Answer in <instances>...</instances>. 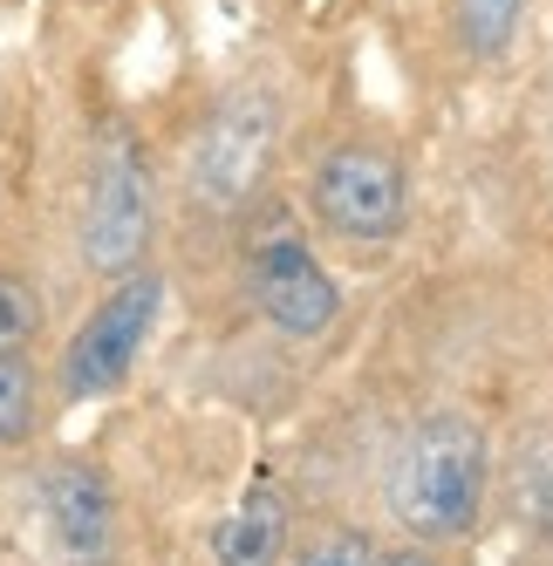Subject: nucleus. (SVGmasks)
Returning <instances> with one entry per match:
<instances>
[{"label":"nucleus","instance_id":"nucleus-10","mask_svg":"<svg viewBox=\"0 0 553 566\" xmlns=\"http://www.w3.org/2000/svg\"><path fill=\"white\" fill-rule=\"evenodd\" d=\"M42 321H49L42 287H34L28 273L0 266V355H28L34 342H42Z\"/></svg>","mask_w":553,"mask_h":566},{"label":"nucleus","instance_id":"nucleus-14","mask_svg":"<svg viewBox=\"0 0 553 566\" xmlns=\"http://www.w3.org/2000/svg\"><path fill=\"white\" fill-rule=\"evenodd\" d=\"M383 566H445V559H430V553H424V546H404V553H389V559H383Z\"/></svg>","mask_w":553,"mask_h":566},{"label":"nucleus","instance_id":"nucleus-6","mask_svg":"<svg viewBox=\"0 0 553 566\" xmlns=\"http://www.w3.org/2000/svg\"><path fill=\"white\" fill-rule=\"evenodd\" d=\"M247 301L260 307V321L273 335H288V342H322L335 328V314H342V287H335V273L314 260V247L301 232H273L253 247L247 260Z\"/></svg>","mask_w":553,"mask_h":566},{"label":"nucleus","instance_id":"nucleus-1","mask_svg":"<svg viewBox=\"0 0 553 566\" xmlns=\"http://www.w3.org/2000/svg\"><path fill=\"white\" fill-rule=\"evenodd\" d=\"M486 484H492L486 430L458 410H438L397 443V458L383 471V505L417 546H458L486 518Z\"/></svg>","mask_w":553,"mask_h":566},{"label":"nucleus","instance_id":"nucleus-9","mask_svg":"<svg viewBox=\"0 0 553 566\" xmlns=\"http://www.w3.org/2000/svg\"><path fill=\"white\" fill-rule=\"evenodd\" d=\"M451 21H458V42L479 62H492V55L512 49V34H520V21H526V0H458Z\"/></svg>","mask_w":553,"mask_h":566},{"label":"nucleus","instance_id":"nucleus-7","mask_svg":"<svg viewBox=\"0 0 553 566\" xmlns=\"http://www.w3.org/2000/svg\"><path fill=\"white\" fill-rule=\"evenodd\" d=\"M49 566H116V492L83 458H62L34 484Z\"/></svg>","mask_w":553,"mask_h":566},{"label":"nucleus","instance_id":"nucleus-2","mask_svg":"<svg viewBox=\"0 0 553 566\" xmlns=\"http://www.w3.org/2000/svg\"><path fill=\"white\" fill-rule=\"evenodd\" d=\"M273 157H281V103L267 83H240L226 90L206 124L191 130L185 150V198L206 212H240L260 198V185L273 178Z\"/></svg>","mask_w":553,"mask_h":566},{"label":"nucleus","instance_id":"nucleus-11","mask_svg":"<svg viewBox=\"0 0 553 566\" xmlns=\"http://www.w3.org/2000/svg\"><path fill=\"white\" fill-rule=\"evenodd\" d=\"M42 423V376L28 355H0V443H28Z\"/></svg>","mask_w":553,"mask_h":566},{"label":"nucleus","instance_id":"nucleus-13","mask_svg":"<svg viewBox=\"0 0 553 566\" xmlns=\"http://www.w3.org/2000/svg\"><path fill=\"white\" fill-rule=\"evenodd\" d=\"M294 566H383V553H376L363 533H322Z\"/></svg>","mask_w":553,"mask_h":566},{"label":"nucleus","instance_id":"nucleus-8","mask_svg":"<svg viewBox=\"0 0 553 566\" xmlns=\"http://www.w3.org/2000/svg\"><path fill=\"white\" fill-rule=\"evenodd\" d=\"M212 559L219 566H281L288 559V499L273 492V484H253V492L219 518Z\"/></svg>","mask_w":553,"mask_h":566},{"label":"nucleus","instance_id":"nucleus-5","mask_svg":"<svg viewBox=\"0 0 553 566\" xmlns=\"http://www.w3.org/2000/svg\"><path fill=\"white\" fill-rule=\"evenodd\" d=\"M157 314H165V280L157 273H116L109 280V294L90 307V321L69 335L62 348V369H55V389L69 402H90V396H109V389H124L131 369H137V355L157 328Z\"/></svg>","mask_w":553,"mask_h":566},{"label":"nucleus","instance_id":"nucleus-3","mask_svg":"<svg viewBox=\"0 0 553 566\" xmlns=\"http://www.w3.org/2000/svg\"><path fill=\"white\" fill-rule=\"evenodd\" d=\"M307 212L342 247H389L410 226V171L389 144L342 137L307 171Z\"/></svg>","mask_w":553,"mask_h":566},{"label":"nucleus","instance_id":"nucleus-12","mask_svg":"<svg viewBox=\"0 0 553 566\" xmlns=\"http://www.w3.org/2000/svg\"><path fill=\"white\" fill-rule=\"evenodd\" d=\"M520 518L553 533V443H533V464L520 458Z\"/></svg>","mask_w":553,"mask_h":566},{"label":"nucleus","instance_id":"nucleus-4","mask_svg":"<svg viewBox=\"0 0 553 566\" xmlns=\"http://www.w3.org/2000/svg\"><path fill=\"white\" fill-rule=\"evenodd\" d=\"M150 232H157L150 165L124 130H109L96 165H90V198H83V226H75V253H83V266L96 280H116V273L144 266Z\"/></svg>","mask_w":553,"mask_h":566}]
</instances>
